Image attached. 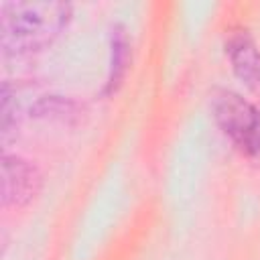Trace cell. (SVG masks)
I'll return each mask as SVG.
<instances>
[{
    "instance_id": "7a4b0ae2",
    "label": "cell",
    "mask_w": 260,
    "mask_h": 260,
    "mask_svg": "<svg viewBox=\"0 0 260 260\" xmlns=\"http://www.w3.org/2000/svg\"><path fill=\"white\" fill-rule=\"evenodd\" d=\"M213 118L232 144L248 154L260 156V110L240 93L219 89L211 98Z\"/></svg>"
},
{
    "instance_id": "6da1fadb",
    "label": "cell",
    "mask_w": 260,
    "mask_h": 260,
    "mask_svg": "<svg viewBox=\"0 0 260 260\" xmlns=\"http://www.w3.org/2000/svg\"><path fill=\"white\" fill-rule=\"evenodd\" d=\"M71 4L53 0L4 2L0 6V43L6 55H26L49 47L69 24Z\"/></svg>"
},
{
    "instance_id": "3957f363",
    "label": "cell",
    "mask_w": 260,
    "mask_h": 260,
    "mask_svg": "<svg viewBox=\"0 0 260 260\" xmlns=\"http://www.w3.org/2000/svg\"><path fill=\"white\" fill-rule=\"evenodd\" d=\"M41 189V175L35 165L20 156L2 158V203L8 205H24L28 203Z\"/></svg>"
},
{
    "instance_id": "5b68a950",
    "label": "cell",
    "mask_w": 260,
    "mask_h": 260,
    "mask_svg": "<svg viewBox=\"0 0 260 260\" xmlns=\"http://www.w3.org/2000/svg\"><path fill=\"white\" fill-rule=\"evenodd\" d=\"M130 61V41L122 26H114L110 32V71H108V83L106 91L112 93L122 83L126 69Z\"/></svg>"
},
{
    "instance_id": "277c9868",
    "label": "cell",
    "mask_w": 260,
    "mask_h": 260,
    "mask_svg": "<svg viewBox=\"0 0 260 260\" xmlns=\"http://www.w3.org/2000/svg\"><path fill=\"white\" fill-rule=\"evenodd\" d=\"M225 55L236 77L252 91H260V49L246 32H234L225 43Z\"/></svg>"
}]
</instances>
